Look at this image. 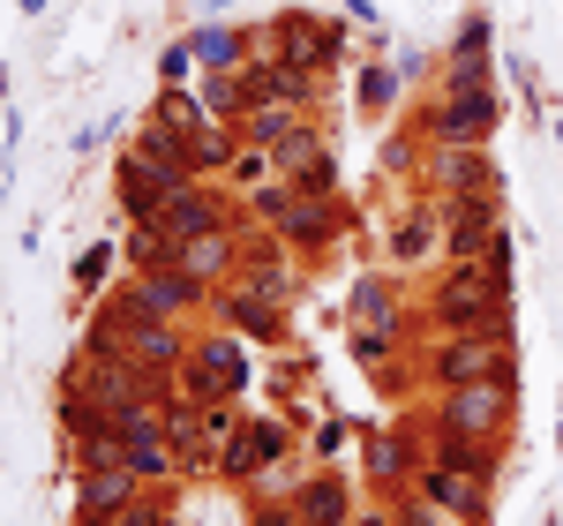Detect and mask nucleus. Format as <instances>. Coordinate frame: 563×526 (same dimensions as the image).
Instances as JSON below:
<instances>
[{
  "label": "nucleus",
  "instance_id": "f257e3e1",
  "mask_svg": "<svg viewBox=\"0 0 563 526\" xmlns=\"http://www.w3.org/2000/svg\"><path fill=\"white\" fill-rule=\"evenodd\" d=\"M511 308V278L496 256H451V271L435 278V324L459 331V324H504Z\"/></svg>",
  "mask_w": 563,
  "mask_h": 526
},
{
  "label": "nucleus",
  "instance_id": "f03ea898",
  "mask_svg": "<svg viewBox=\"0 0 563 526\" xmlns=\"http://www.w3.org/2000/svg\"><path fill=\"white\" fill-rule=\"evenodd\" d=\"M429 376L435 384H488V376L519 384V369H511V324H459L451 339L429 347Z\"/></svg>",
  "mask_w": 563,
  "mask_h": 526
},
{
  "label": "nucleus",
  "instance_id": "7ed1b4c3",
  "mask_svg": "<svg viewBox=\"0 0 563 526\" xmlns=\"http://www.w3.org/2000/svg\"><path fill=\"white\" fill-rule=\"evenodd\" d=\"M511 398H519V384H504V376H488V384H443V398H435V429H443V437L496 443L504 429H511Z\"/></svg>",
  "mask_w": 563,
  "mask_h": 526
},
{
  "label": "nucleus",
  "instance_id": "20e7f679",
  "mask_svg": "<svg viewBox=\"0 0 563 526\" xmlns=\"http://www.w3.org/2000/svg\"><path fill=\"white\" fill-rule=\"evenodd\" d=\"M443 249H451V256H496V263H511L496 188H488V196H443Z\"/></svg>",
  "mask_w": 563,
  "mask_h": 526
},
{
  "label": "nucleus",
  "instance_id": "39448f33",
  "mask_svg": "<svg viewBox=\"0 0 563 526\" xmlns=\"http://www.w3.org/2000/svg\"><path fill=\"white\" fill-rule=\"evenodd\" d=\"M180 384H188V398H241V392H249V353H241V331L188 339Z\"/></svg>",
  "mask_w": 563,
  "mask_h": 526
},
{
  "label": "nucleus",
  "instance_id": "423d86ee",
  "mask_svg": "<svg viewBox=\"0 0 563 526\" xmlns=\"http://www.w3.org/2000/svg\"><path fill=\"white\" fill-rule=\"evenodd\" d=\"M504 121V90L496 84H466V90H443L429 106V143H481V135Z\"/></svg>",
  "mask_w": 563,
  "mask_h": 526
},
{
  "label": "nucleus",
  "instance_id": "0eeeda50",
  "mask_svg": "<svg viewBox=\"0 0 563 526\" xmlns=\"http://www.w3.org/2000/svg\"><path fill=\"white\" fill-rule=\"evenodd\" d=\"M143 489L151 482L129 474V467H76V526H106L113 512H129Z\"/></svg>",
  "mask_w": 563,
  "mask_h": 526
},
{
  "label": "nucleus",
  "instance_id": "6e6552de",
  "mask_svg": "<svg viewBox=\"0 0 563 526\" xmlns=\"http://www.w3.org/2000/svg\"><path fill=\"white\" fill-rule=\"evenodd\" d=\"M429 188H435V204H443V196H488V188H496V158H488L481 143H435Z\"/></svg>",
  "mask_w": 563,
  "mask_h": 526
},
{
  "label": "nucleus",
  "instance_id": "1a4fd4ad",
  "mask_svg": "<svg viewBox=\"0 0 563 526\" xmlns=\"http://www.w3.org/2000/svg\"><path fill=\"white\" fill-rule=\"evenodd\" d=\"M151 226H158V233H174V241H196V233H211V226H233V211L218 204L211 188H196V180H180L174 196H166V204L151 211Z\"/></svg>",
  "mask_w": 563,
  "mask_h": 526
},
{
  "label": "nucleus",
  "instance_id": "9d476101",
  "mask_svg": "<svg viewBox=\"0 0 563 526\" xmlns=\"http://www.w3.org/2000/svg\"><path fill=\"white\" fill-rule=\"evenodd\" d=\"M286 451H294V437H286L278 421H241V437L225 443V459H218V474H225V482H256L263 467H278Z\"/></svg>",
  "mask_w": 563,
  "mask_h": 526
},
{
  "label": "nucleus",
  "instance_id": "9b49d317",
  "mask_svg": "<svg viewBox=\"0 0 563 526\" xmlns=\"http://www.w3.org/2000/svg\"><path fill=\"white\" fill-rule=\"evenodd\" d=\"M413 489L421 496H435V504H451L459 519H488V474H466V467H435V459H421L413 467Z\"/></svg>",
  "mask_w": 563,
  "mask_h": 526
},
{
  "label": "nucleus",
  "instance_id": "f8f14e48",
  "mask_svg": "<svg viewBox=\"0 0 563 526\" xmlns=\"http://www.w3.org/2000/svg\"><path fill=\"white\" fill-rule=\"evenodd\" d=\"M129 294H135V308H143V316H166V324H180V316H188V308L203 302L211 286H196L188 271L158 263V271H135V278H129Z\"/></svg>",
  "mask_w": 563,
  "mask_h": 526
},
{
  "label": "nucleus",
  "instance_id": "ddd939ff",
  "mask_svg": "<svg viewBox=\"0 0 563 526\" xmlns=\"http://www.w3.org/2000/svg\"><path fill=\"white\" fill-rule=\"evenodd\" d=\"M271 166H278V180H294V188H331V180H339L331 151H323V135L308 129V121L286 135V143H271Z\"/></svg>",
  "mask_w": 563,
  "mask_h": 526
},
{
  "label": "nucleus",
  "instance_id": "4468645a",
  "mask_svg": "<svg viewBox=\"0 0 563 526\" xmlns=\"http://www.w3.org/2000/svg\"><path fill=\"white\" fill-rule=\"evenodd\" d=\"M218 308H225V324H233L241 339H256V347H278V339H286V308L271 302V294H256L249 278H241V286H225Z\"/></svg>",
  "mask_w": 563,
  "mask_h": 526
},
{
  "label": "nucleus",
  "instance_id": "2eb2a0df",
  "mask_svg": "<svg viewBox=\"0 0 563 526\" xmlns=\"http://www.w3.org/2000/svg\"><path fill=\"white\" fill-rule=\"evenodd\" d=\"M233 263H241V241H233V226H211V233H196V241H180V249H174V271H188L196 286H211V278H233Z\"/></svg>",
  "mask_w": 563,
  "mask_h": 526
},
{
  "label": "nucleus",
  "instance_id": "dca6fc26",
  "mask_svg": "<svg viewBox=\"0 0 563 526\" xmlns=\"http://www.w3.org/2000/svg\"><path fill=\"white\" fill-rule=\"evenodd\" d=\"M353 339L398 347V286H390V278H361V286H353Z\"/></svg>",
  "mask_w": 563,
  "mask_h": 526
},
{
  "label": "nucleus",
  "instance_id": "f3484780",
  "mask_svg": "<svg viewBox=\"0 0 563 526\" xmlns=\"http://www.w3.org/2000/svg\"><path fill=\"white\" fill-rule=\"evenodd\" d=\"M301 61V68H331V53H339V31H323L316 15H286L278 23V45H271V61Z\"/></svg>",
  "mask_w": 563,
  "mask_h": 526
},
{
  "label": "nucleus",
  "instance_id": "a211bd4d",
  "mask_svg": "<svg viewBox=\"0 0 563 526\" xmlns=\"http://www.w3.org/2000/svg\"><path fill=\"white\" fill-rule=\"evenodd\" d=\"M435 241H443V204H413V211H398V226H390V256L398 263H421L435 249Z\"/></svg>",
  "mask_w": 563,
  "mask_h": 526
},
{
  "label": "nucleus",
  "instance_id": "6ab92c4d",
  "mask_svg": "<svg viewBox=\"0 0 563 526\" xmlns=\"http://www.w3.org/2000/svg\"><path fill=\"white\" fill-rule=\"evenodd\" d=\"M294 504H301V519H308V526H346V519H353L346 482H339V474H308V482L294 489Z\"/></svg>",
  "mask_w": 563,
  "mask_h": 526
},
{
  "label": "nucleus",
  "instance_id": "aec40b11",
  "mask_svg": "<svg viewBox=\"0 0 563 526\" xmlns=\"http://www.w3.org/2000/svg\"><path fill=\"white\" fill-rule=\"evenodd\" d=\"M249 39H256V31H225V23H211V31H196V61H203V68H241V53H249Z\"/></svg>",
  "mask_w": 563,
  "mask_h": 526
},
{
  "label": "nucleus",
  "instance_id": "412c9836",
  "mask_svg": "<svg viewBox=\"0 0 563 526\" xmlns=\"http://www.w3.org/2000/svg\"><path fill=\"white\" fill-rule=\"evenodd\" d=\"M398 526H474V519H459L451 504H435V496H421V489H406V504H398Z\"/></svg>",
  "mask_w": 563,
  "mask_h": 526
},
{
  "label": "nucleus",
  "instance_id": "4be33fe9",
  "mask_svg": "<svg viewBox=\"0 0 563 526\" xmlns=\"http://www.w3.org/2000/svg\"><path fill=\"white\" fill-rule=\"evenodd\" d=\"M361 113H368V121L390 113V68H368V76H361Z\"/></svg>",
  "mask_w": 563,
  "mask_h": 526
},
{
  "label": "nucleus",
  "instance_id": "5701e85b",
  "mask_svg": "<svg viewBox=\"0 0 563 526\" xmlns=\"http://www.w3.org/2000/svg\"><path fill=\"white\" fill-rule=\"evenodd\" d=\"M249 526H308V519H301V504H263L256 496V519Z\"/></svg>",
  "mask_w": 563,
  "mask_h": 526
},
{
  "label": "nucleus",
  "instance_id": "b1692460",
  "mask_svg": "<svg viewBox=\"0 0 563 526\" xmlns=\"http://www.w3.org/2000/svg\"><path fill=\"white\" fill-rule=\"evenodd\" d=\"M331 451H346V421H323L316 429V459H331Z\"/></svg>",
  "mask_w": 563,
  "mask_h": 526
}]
</instances>
